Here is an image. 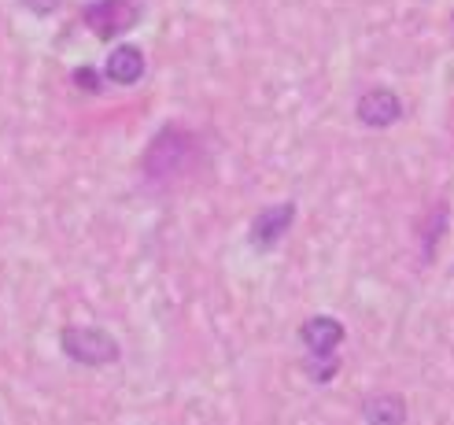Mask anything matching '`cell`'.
I'll list each match as a JSON object with an SVG mask.
<instances>
[{"label":"cell","mask_w":454,"mask_h":425,"mask_svg":"<svg viewBox=\"0 0 454 425\" xmlns=\"http://www.w3.org/2000/svg\"><path fill=\"white\" fill-rule=\"evenodd\" d=\"M196 155H200V141L192 138L189 130H181V126H163L152 138V145L145 148V177L148 182H174V177H181L185 170H192L196 163Z\"/></svg>","instance_id":"1"},{"label":"cell","mask_w":454,"mask_h":425,"mask_svg":"<svg viewBox=\"0 0 454 425\" xmlns=\"http://www.w3.org/2000/svg\"><path fill=\"white\" fill-rule=\"evenodd\" d=\"M59 348L71 363H82V366H111L119 363V341L111 337L104 329H93V326H67L59 333Z\"/></svg>","instance_id":"2"},{"label":"cell","mask_w":454,"mask_h":425,"mask_svg":"<svg viewBox=\"0 0 454 425\" xmlns=\"http://www.w3.org/2000/svg\"><path fill=\"white\" fill-rule=\"evenodd\" d=\"M82 19L100 41H111L137 27L141 8H137V0H93V4H85Z\"/></svg>","instance_id":"3"},{"label":"cell","mask_w":454,"mask_h":425,"mask_svg":"<svg viewBox=\"0 0 454 425\" xmlns=\"http://www.w3.org/2000/svg\"><path fill=\"white\" fill-rule=\"evenodd\" d=\"M355 115H358L362 126L384 130V126H392V122L403 115V104H399V97L392 93V89H370V93L358 97Z\"/></svg>","instance_id":"4"},{"label":"cell","mask_w":454,"mask_h":425,"mask_svg":"<svg viewBox=\"0 0 454 425\" xmlns=\"http://www.w3.org/2000/svg\"><path fill=\"white\" fill-rule=\"evenodd\" d=\"M292 222H296V204H281V208H266L255 215L252 222V244L255 248H274V244L292 230Z\"/></svg>","instance_id":"5"},{"label":"cell","mask_w":454,"mask_h":425,"mask_svg":"<svg viewBox=\"0 0 454 425\" xmlns=\"http://www.w3.org/2000/svg\"><path fill=\"white\" fill-rule=\"evenodd\" d=\"M300 337H303L310 355H333L340 344H344V326H340L336 319H329V315H314V319L303 322Z\"/></svg>","instance_id":"6"},{"label":"cell","mask_w":454,"mask_h":425,"mask_svg":"<svg viewBox=\"0 0 454 425\" xmlns=\"http://www.w3.org/2000/svg\"><path fill=\"white\" fill-rule=\"evenodd\" d=\"M104 71L115 85H137L145 78V52L137 44H119V49L107 56Z\"/></svg>","instance_id":"7"},{"label":"cell","mask_w":454,"mask_h":425,"mask_svg":"<svg viewBox=\"0 0 454 425\" xmlns=\"http://www.w3.org/2000/svg\"><path fill=\"white\" fill-rule=\"evenodd\" d=\"M366 425H406V399L395 392H377L362 404Z\"/></svg>","instance_id":"8"},{"label":"cell","mask_w":454,"mask_h":425,"mask_svg":"<svg viewBox=\"0 0 454 425\" xmlns=\"http://www.w3.org/2000/svg\"><path fill=\"white\" fill-rule=\"evenodd\" d=\"M336 370H340V363L333 359V355H314V359L307 363V377H310V382H317V385L333 382Z\"/></svg>","instance_id":"9"},{"label":"cell","mask_w":454,"mask_h":425,"mask_svg":"<svg viewBox=\"0 0 454 425\" xmlns=\"http://www.w3.org/2000/svg\"><path fill=\"white\" fill-rule=\"evenodd\" d=\"M443 230H447V208L440 204L433 215H428V226H425V244H428L425 256H433V248L440 244V233H443Z\"/></svg>","instance_id":"10"},{"label":"cell","mask_w":454,"mask_h":425,"mask_svg":"<svg viewBox=\"0 0 454 425\" xmlns=\"http://www.w3.org/2000/svg\"><path fill=\"white\" fill-rule=\"evenodd\" d=\"M19 4H22V8H30L34 15H52V12L63 4V0H19Z\"/></svg>","instance_id":"11"},{"label":"cell","mask_w":454,"mask_h":425,"mask_svg":"<svg viewBox=\"0 0 454 425\" xmlns=\"http://www.w3.org/2000/svg\"><path fill=\"white\" fill-rule=\"evenodd\" d=\"M74 82H78V85H85L89 93H97V89H100V78H97L93 71H89V67H82V71L74 75Z\"/></svg>","instance_id":"12"}]
</instances>
